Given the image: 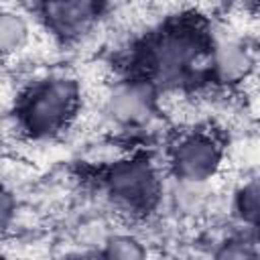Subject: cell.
I'll return each instance as SVG.
<instances>
[{"mask_svg": "<svg viewBox=\"0 0 260 260\" xmlns=\"http://www.w3.org/2000/svg\"><path fill=\"white\" fill-rule=\"evenodd\" d=\"M77 106L73 79L55 77L32 85L20 100L18 122L32 136H51L67 126Z\"/></svg>", "mask_w": 260, "mask_h": 260, "instance_id": "cell-1", "label": "cell"}, {"mask_svg": "<svg viewBox=\"0 0 260 260\" xmlns=\"http://www.w3.org/2000/svg\"><path fill=\"white\" fill-rule=\"evenodd\" d=\"M110 193L130 211H144L156 199V177L142 160L120 162L110 175Z\"/></svg>", "mask_w": 260, "mask_h": 260, "instance_id": "cell-2", "label": "cell"}, {"mask_svg": "<svg viewBox=\"0 0 260 260\" xmlns=\"http://www.w3.org/2000/svg\"><path fill=\"white\" fill-rule=\"evenodd\" d=\"M177 173L187 181H203L213 175L219 162L215 142L205 134H191L179 142L173 154Z\"/></svg>", "mask_w": 260, "mask_h": 260, "instance_id": "cell-3", "label": "cell"}, {"mask_svg": "<svg viewBox=\"0 0 260 260\" xmlns=\"http://www.w3.org/2000/svg\"><path fill=\"white\" fill-rule=\"evenodd\" d=\"M98 14V6L89 2H49L43 6V16L49 28L63 37L81 35Z\"/></svg>", "mask_w": 260, "mask_h": 260, "instance_id": "cell-4", "label": "cell"}, {"mask_svg": "<svg viewBox=\"0 0 260 260\" xmlns=\"http://www.w3.org/2000/svg\"><path fill=\"white\" fill-rule=\"evenodd\" d=\"M150 95L142 85H124L112 95V112L122 122H138L148 116Z\"/></svg>", "mask_w": 260, "mask_h": 260, "instance_id": "cell-5", "label": "cell"}, {"mask_svg": "<svg viewBox=\"0 0 260 260\" xmlns=\"http://www.w3.org/2000/svg\"><path fill=\"white\" fill-rule=\"evenodd\" d=\"M28 41V26L26 20L16 14V12H2L0 18V45H2V53L14 55L16 51H20Z\"/></svg>", "mask_w": 260, "mask_h": 260, "instance_id": "cell-6", "label": "cell"}, {"mask_svg": "<svg viewBox=\"0 0 260 260\" xmlns=\"http://www.w3.org/2000/svg\"><path fill=\"white\" fill-rule=\"evenodd\" d=\"M104 260H144V254L134 240L118 238L110 244V250Z\"/></svg>", "mask_w": 260, "mask_h": 260, "instance_id": "cell-7", "label": "cell"}, {"mask_svg": "<svg viewBox=\"0 0 260 260\" xmlns=\"http://www.w3.org/2000/svg\"><path fill=\"white\" fill-rule=\"evenodd\" d=\"M240 205L248 219L260 223V181H254L244 189Z\"/></svg>", "mask_w": 260, "mask_h": 260, "instance_id": "cell-8", "label": "cell"}, {"mask_svg": "<svg viewBox=\"0 0 260 260\" xmlns=\"http://www.w3.org/2000/svg\"><path fill=\"white\" fill-rule=\"evenodd\" d=\"M219 260H252V256L248 254V250H242V248H230L225 250Z\"/></svg>", "mask_w": 260, "mask_h": 260, "instance_id": "cell-9", "label": "cell"}, {"mask_svg": "<svg viewBox=\"0 0 260 260\" xmlns=\"http://www.w3.org/2000/svg\"><path fill=\"white\" fill-rule=\"evenodd\" d=\"M75 260H102V258H95V256H81V258H75Z\"/></svg>", "mask_w": 260, "mask_h": 260, "instance_id": "cell-10", "label": "cell"}]
</instances>
